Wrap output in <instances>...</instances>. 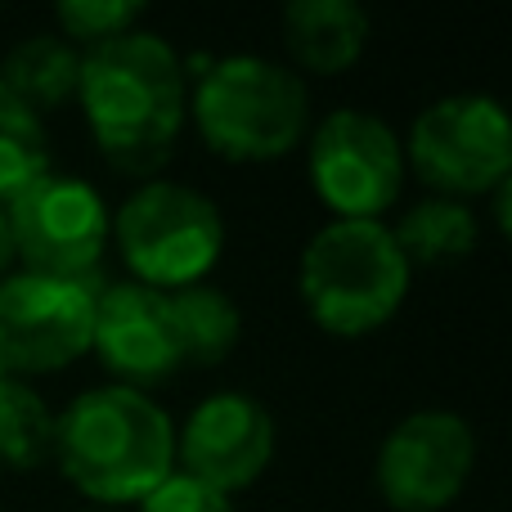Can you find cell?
Returning <instances> with one entry per match:
<instances>
[{
    "instance_id": "obj_1",
    "label": "cell",
    "mask_w": 512,
    "mask_h": 512,
    "mask_svg": "<svg viewBox=\"0 0 512 512\" xmlns=\"http://www.w3.org/2000/svg\"><path fill=\"white\" fill-rule=\"evenodd\" d=\"M86 122L117 171L153 176L185 126V68L158 32H131L81 54L77 81Z\"/></svg>"
},
{
    "instance_id": "obj_2",
    "label": "cell",
    "mask_w": 512,
    "mask_h": 512,
    "mask_svg": "<svg viewBox=\"0 0 512 512\" xmlns=\"http://www.w3.org/2000/svg\"><path fill=\"white\" fill-rule=\"evenodd\" d=\"M54 459L81 495L140 504L176 472V427L135 387H95L54 418Z\"/></svg>"
},
{
    "instance_id": "obj_3",
    "label": "cell",
    "mask_w": 512,
    "mask_h": 512,
    "mask_svg": "<svg viewBox=\"0 0 512 512\" xmlns=\"http://www.w3.org/2000/svg\"><path fill=\"white\" fill-rule=\"evenodd\" d=\"M297 288L324 333L364 337L400 310L409 292V261L391 239V225L328 221L301 252Z\"/></svg>"
},
{
    "instance_id": "obj_4",
    "label": "cell",
    "mask_w": 512,
    "mask_h": 512,
    "mask_svg": "<svg viewBox=\"0 0 512 512\" xmlns=\"http://www.w3.org/2000/svg\"><path fill=\"white\" fill-rule=\"evenodd\" d=\"M189 113L221 158H283L306 131V86L292 68L261 54H225L198 77Z\"/></svg>"
},
{
    "instance_id": "obj_5",
    "label": "cell",
    "mask_w": 512,
    "mask_h": 512,
    "mask_svg": "<svg viewBox=\"0 0 512 512\" xmlns=\"http://www.w3.org/2000/svg\"><path fill=\"white\" fill-rule=\"evenodd\" d=\"M117 248L144 288L203 283L225 248L221 207L176 180H149L117 212Z\"/></svg>"
},
{
    "instance_id": "obj_6",
    "label": "cell",
    "mask_w": 512,
    "mask_h": 512,
    "mask_svg": "<svg viewBox=\"0 0 512 512\" xmlns=\"http://www.w3.org/2000/svg\"><path fill=\"white\" fill-rule=\"evenodd\" d=\"M14 256L32 274L99 283V256L113 234L104 198L77 176L45 171L5 203Z\"/></svg>"
},
{
    "instance_id": "obj_7",
    "label": "cell",
    "mask_w": 512,
    "mask_h": 512,
    "mask_svg": "<svg viewBox=\"0 0 512 512\" xmlns=\"http://www.w3.org/2000/svg\"><path fill=\"white\" fill-rule=\"evenodd\" d=\"M418 180L441 194H490L512 171L508 113L490 95H445L418 113L409 131Z\"/></svg>"
},
{
    "instance_id": "obj_8",
    "label": "cell",
    "mask_w": 512,
    "mask_h": 512,
    "mask_svg": "<svg viewBox=\"0 0 512 512\" xmlns=\"http://www.w3.org/2000/svg\"><path fill=\"white\" fill-rule=\"evenodd\" d=\"M310 185L337 221H378L405 185L400 135L364 108H337L310 140Z\"/></svg>"
},
{
    "instance_id": "obj_9",
    "label": "cell",
    "mask_w": 512,
    "mask_h": 512,
    "mask_svg": "<svg viewBox=\"0 0 512 512\" xmlns=\"http://www.w3.org/2000/svg\"><path fill=\"white\" fill-rule=\"evenodd\" d=\"M104 283L50 279V274L18 270L0 279V369L14 373H54L90 351L95 324V292Z\"/></svg>"
},
{
    "instance_id": "obj_10",
    "label": "cell",
    "mask_w": 512,
    "mask_h": 512,
    "mask_svg": "<svg viewBox=\"0 0 512 512\" xmlns=\"http://www.w3.org/2000/svg\"><path fill=\"white\" fill-rule=\"evenodd\" d=\"M477 468V436L450 409L400 418L378 450V490L396 512H441Z\"/></svg>"
},
{
    "instance_id": "obj_11",
    "label": "cell",
    "mask_w": 512,
    "mask_h": 512,
    "mask_svg": "<svg viewBox=\"0 0 512 512\" xmlns=\"http://www.w3.org/2000/svg\"><path fill=\"white\" fill-rule=\"evenodd\" d=\"M274 454V418L248 391H216L207 396L185 427L176 432L180 472L216 486L221 495L252 486Z\"/></svg>"
},
{
    "instance_id": "obj_12",
    "label": "cell",
    "mask_w": 512,
    "mask_h": 512,
    "mask_svg": "<svg viewBox=\"0 0 512 512\" xmlns=\"http://www.w3.org/2000/svg\"><path fill=\"white\" fill-rule=\"evenodd\" d=\"M90 346L108 369L135 382H162L185 364L167 292L144 288L135 279L104 283L95 292Z\"/></svg>"
},
{
    "instance_id": "obj_13",
    "label": "cell",
    "mask_w": 512,
    "mask_h": 512,
    "mask_svg": "<svg viewBox=\"0 0 512 512\" xmlns=\"http://www.w3.org/2000/svg\"><path fill=\"white\" fill-rule=\"evenodd\" d=\"M283 45L306 72H346L369 45V14L355 0H292L283 9Z\"/></svg>"
},
{
    "instance_id": "obj_14",
    "label": "cell",
    "mask_w": 512,
    "mask_h": 512,
    "mask_svg": "<svg viewBox=\"0 0 512 512\" xmlns=\"http://www.w3.org/2000/svg\"><path fill=\"white\" fill-rule=\"evenodd\" d=\"M81 81V50L63 36L32 32L18 45H9V54L0 59V86L14 99H23L36 117L41 108H59L77 95Z\"/></svg>"
},
{
    "instance_id": "obj_15",
    "label": "cell",
    "mask_w": 512,
    "mask_h": 512,
    "mask_svg": "<svg viewBox=\"0 0 512 512\" xmlns=\"http://www.w3.org/2000/svg\"><path fill=\"white\" fill-rule=\"evenodd\" d=\"M171 319H176L180 355L194 364H216L239 346L243 315L234 306V297L216 283H189V288L167 292Z\"/></svg>"
},
{
    "instance_id": "obj_16",
    "label": "cell",
    "mask_w": 512,
    "mask_h": 512,
    "mask_svg": "<svg viewBox=\"0 0 512 512\" xmlns=\"http://www.w3.org/2000/svg\"><path fill=\"white\" fill-rule=\"evenodd\" d=\"M400 256L414 265H454L477 248L481 230L477 216L459 203V198H427V203L409 207L405 221L391 230Z\"/></svg>"
},
{
    "instance_id": "obj_17",
    "label": "cell",
    "mask_w": 512,
    "mask_h": 512,
    "mask_svg": "<svg viewBox=\"0 0 512 512\" xmlns=\"http://www.w3.org/2000/svg\"><path fill=\"white\" fill-rule=\"evenodd\" d=\"M54 450V414L27 382L0 378V468L27 472Z\"/></svg>"
},
{
    "instance_id": "obj_18",
    "label": "cell",
    "mask_w": 512,
    "mask_h": 512,
    "mask_svg": "<svg viewBox=\"0 0 512 512\" xmlns=\"http://www.w3.org/2000/svg\"><path fill=\"white\" fill-rule=\"evenodd\" d=\"M45 171H50V149L41 117L0 86V207Z\"/></svg>"
},
{
    "instance_id": "obj_19",
    "label": "cell",
    "mask_w": 512,
    "mask_h": 512,
    "mask_svg": "<svg viewBox=\"0 0 512 512\" xmlns=\"http://www.w3.org/2000/svg\"><path fill=\"white\" fill-rule=\"evenodd\" d=\"M140 14H144L140 0H63L54 9V18L63 27V41H77L86 50L131 32L140 23Z\"/></svg>"
},
{
    "instance_id": "obj_20",
    "label": "cell",
    "mask_w": 512,
    "mask_h": 512,
    "mask_svg": "<svg viewBox=\"0 0 512 512\" xmlns=\"http://www.w3.org/2000/svg\"><path fill=\"white\" fill-rule=\"evenodd\" d=\"M140 512H234V504L230 495H221L207 481L189 477V472H171L140 499Z\"/></svg>"
},
{
    "instance_id": "obj_21",
    "label": "cell",
    "mask_w": 512,
    "mask_h": 512,
    "mask_svg": "<svg viewBox=\"0 0 512 512\" xmlns=\"http://www.w3.org/2000/svg\"><path fill=\"white\" fill-rule=\"evenodd\" d=\"M9 261H14V239H9V216H5V207H0V279H5Z\"/></svg>"
},
{
    "instance_id": "obj_22",
    "label": "cell",
    "mask_w": 512,
    "mask_h": 512,
    "mask_svg": "<svg viewBox=\"0 0 512 512\" xmlns=\"http://www.w3.org/2000/svg\"><path fill=\"white\" fill-rule=\"evenodd\" d=\"M0 378H5V369H0Z\"/></svg>"
}]
</instances>
